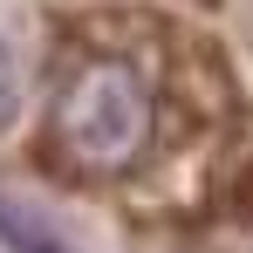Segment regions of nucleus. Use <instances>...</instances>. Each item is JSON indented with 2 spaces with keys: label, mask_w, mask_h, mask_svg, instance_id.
I'll use <instances>...</instances> for the list:
<instances>
[{
  "label": "nucleus",
  "mask_w": 253,
  "mask_h": 253,
  "mask_svg": "<svg viewBox=\"0 0 253 253\" xmlns=\"http://www.w3.org/2000/svg\"><path fill=\"white\" fill-rule=\"evenodd\" d=\"M165 137V96L158 62L130 42L83 48L42 117V158L69 178H124Z\"/></svg>",
  "instance_id": "f257e3e1"
},
{
  "label": "nucleus",
  "mask_w": 253,
  "mask_h": 253,
  "mask_svg": "<svg viewBox=\"0 0 253 253\" xmlns=\"http://www.w3.org/2000/svg\"><path fill=\"white\" fill-rule=\"evenodd\" d=\"M158 96L165 110L185 117L192 137H219V130L240 124V83L226 69V55L212 42H178L165 55V76H158Z\"/></svg>",
  "instance_id": "f03ea898"
},
{
  "label": "nucleus",
  "mask_w": 253,
  "mask_h": 253,
  "mask_svg": "<svg viewBox=\"0 0 253 253\" xmlns=\"http://www.w3.org/2000/svg\"><path fill=\"white\" fill-rule=\"evenodd\" d=\"M14 110H21V76H14V55L0 42V130L14 124Z\"/></svg>",
  "instance_id": "7ed1b4c3"
},
{
  "label": "nucleus",
  "mask_w": 253,
  "mask_h": 253,
  "mask_svg": "<svg viewBox=\"0 0 253 253\" xmlns=\"http://www.w3.org/2000/svg\"><path fill=\"white\" fill-rule=\"evenodd\" d=\"M233 212L253 226V165H240V185H233Z\"/></svg>",
  "instance_id": "20e7f679"
}]
</instances>
